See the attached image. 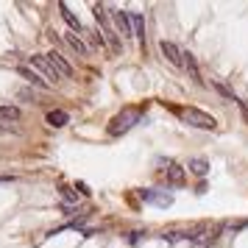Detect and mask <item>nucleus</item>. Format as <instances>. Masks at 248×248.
<instances>
[{
  "label": "nucleus",
  "instance_id": "obj_1",
  "mask_svg": "<svg viewBox=\"0 0 248 248\" xmlns=\"http://www.w3.org/2000/svg\"><path fill=\"white\" fill-rule=\"evenodd\" d=\"M137 123H142V109H137V106H125L120 112L112 117V123H109V137H120L125 131H131Z\"/></svg>",
  "mask_w": 248,
  "mask_h": 248
},
{
  "label": "nucleus",
  "instance_id": "obj_18",
  "mask_svg": "<svg viewBox=\"0 0 248 248\" xmlns=\"http://www.w3.org/2000/svg\"><path fill=\"white\" fill-rule=\"evenodd\" d=\"M240 112H243V117L248 120V103L246 101H240Z\"/></svg>",
  "mask_w": 248,
  "mask_h": 248
},
{
  "label": "nucleus",
  "instance_id": "obj_11",
  "mask_svg": "<svg viewBox=\"0 0 248 248\" xmlns=\"http://www.w3.org/2000/svg\"><path fill=\"white\" fill-rule=\"evenodd\" d=\"M47 125H53V128H62V125L70 123V114L64 112V109H53V112H47Z\"/></svg>",
  "mask_w": 248,
  "mask_h": 248
},
{
  "label": "nucleus",
  "instance_id": "obj_7",
  "mask_svg": "<svg viewBox=\"0 0 248 248\" xmlns=\"http://www.w3.org/2000/svg\"><path fill=\"white\" fill-rule=\"evenodd\" d=\"M112 20H114L117 31H120L123 36H134V31H131V14L120 12V9H112Z\"/></svg>",
  "mask_w": 248,
  "mask_h": 248
},
{
  "label": "nucleus",
  "instance_id": "obj_14",
  "mask_svg": "<svg viewBox=\"0 0 248 248\" xmlns=\"http://www.w3.org/2000/svg\"><path fill=\"white\" fill-rule=\"evenodd\" d=\"M67 45L76 50V53H81V56H90V45H84V39H81L78 34H67Z\"/></svg>",
  "mask_w": 248,
  "mask_h": 248
},
{
  "label": "nucleus",
  "instance_id": "obj_5",
  "mask_svg": "<svg viewBox=\"0 0 248 248\" xmlns=\"http://www.w3.org/2000/svg\"><path fill=\"white\" fill-rule=\"evenodd\" d=\"M162 56L168 59L170 64H176V67H184V50H181L179 45H173V42H165V39H162Z\"/></svg>",
  "mask_w": 248,
  "mask_h": 248
},
{
  "label": "nucleus",
  "instance_id": "obj_8",
  "mask_svg": "<svg viewBox=\"0 0 248 248\" xmlns=\"http://www.w3.org/2000/svg\"><path fill=\"white\" fill-rule=\"evenodd\" d=\"M140 198L156 203V206H170L173 203V195L170 192H156V190H140Z\"/></svg>",
  "mask_w": 248,
  "mask_h": 248
},
{
  "label": "nucleus",
  "instance_id": "obj_13",
  "mask_svg": "<svg viewBox=\"0 0 248 248\" xmlns=\"http://www.w3.org/2000/svg\"><path fill=\"white\" fill-rule=\"evenodd\" d=\"M131 31H134L137 39H145V20L140 12H131Z\"/></svg>",
  "mask_w": 248,
  "mask_h": 248
},
{
  "label": "nucleus",
  "instance_id": "obj_10",
  "mask_svg": "<svg viewBox=\"0 0 248 248\" xmlns=\"http://www.w3.org/2000/svg\"><path fill=\"white\" fill-rule=\"evenodd\" d=\"M165 176H168V181L170 184H184V170H181V165H176V162H165Z\"/></svg>",
  "mask_w": 248,
  "mask_h": 248
},
{
  "label": "nucleus",
  "instance_id": "obj_6",
  "mask_svg": "<svg viewBox=\"0 0 248 248\" xmlns=\"http://www.w3.org/2000/svg\"><path fill=\"white\" fill-rule=\"evenodd\" d=\"M45 59L50 62V64H53V70H56L62 78H70V76H73V67H70L67 62H64V56H62V53L50 50V53H45Z\"/></svg>",
  "mask_w": 248,
  "mask_h": 248
},
{
  "label": "nucleus",
  "instance_id": "obj_9",
  "mask_svg": "<svg viewBox=\"0 0 248 248\" xmlns=\"http://www.w3.org/2000/svg\"><path fill=\"white\" fill-rule=\"evenodd\" d=\"M17 73H20V76H23V78L28 81V84H34V87H39V90H47V87H50V84H47V81L42 78V76H39L36 70L25 67V64H20V67H17Z\"/></svg>",
  "mask_w": 248,
  "mask_h": 248
},
{
  "label": "nucleus",
  "instance_id": "obj_3",
  "mask_svg": "<svg viewBox=\"0 0 248 248\" xmlns=\"http://www.w3.org/2000/svg\"><path fill=\"white\" fill-rule=\"evenodd\" d=\"M95 20L101 23L103 42H109L112 47H120V42H117V34H114V28H112V23H109V17H106V9H103V6H95Z\"/></svg>",
  "mask_w": 248,
  "mask_h": 248
},
{
  "label": "nucleus",
  "instance_id": "obj_12",
  "mask_svg": "<svg viewBox=\"0 0 248 248\" xmlns=\"http://www.w3.org/2000/svg\"><path fill=\"white\" fill-rule=\"evenodd\" d=\"M59 12H62V17H64V23H67L70 28H73V31H78V36L84 34V28H81L78 17H76V14H73V12L67 9V3H59Z\"/></svg>",
  "mask_w": 248,
  "mask_h": 248
},
{
  "label": "nucleus",
  "instance_id": "obj_4",
  "mask_svg": "<svg viewBox=\"0 0 248 248\" xmlns=\"http://www.w3.org/2000/svg\"><path fill=\"white\" fill-rule=\"evenodd\" d=\"M31 67H36L39 73H42V78H47V84L50 81H59L62 76H59L56 70H53V64L45 59V53H36V56H31Z\"/></svg>",
  "mask_w": 248,
  "mask_h": 248
},
{
  "label": "nucleus",
  "instance_id": "obj_2",
  "mask_svg": "<svg viewBox=\"0 0 248 248\" xmlns=\"http://www.w3.org/2000/svg\"><path fill=\"white\" fill-rule=\"evenodd\" d=\"M176 114H179L184 123L195 125V128H209V131H212L215 125H217L212 114L201 112V109H192V106H176Z\"/></svg>",
  "mask_w": 248,
  "mask_h": 248
},
{
  "label": "nucleus",
  "instance_id": "obj_17",
  "mask_svg": "<svg viewBox=\"0 0 248 248\" xmlns=\"http://www.w3.org/2000/svg\"><path fill=\"white\" fill-rule=\"evenodd\" d=\"M62 195H64V198H67L70 203H76V201H78V195H73V192H70L67 187H62Z\"/></svg>",
  "mask_w": 248,
  "mask_h": 248
},
{
  "label": "nucleus",
  "instance_id": "obj_16",
  "mask_svg": "<svg viewBox=\"0 0 248 248\" xmlns=\"http://www.w3.org/2000/svg\"><path fill=\"white\" fill-rule=\"evenodd\" d=\"M190 170L195 176H206L209 173V162L206 159H190Z\"/></svg>",
  "mask_w": 248,
  "mask_h": 248
},
{
  "label": "nucleus",
  "instance_id": "obj_15",
  "mask_svg": "<svg viewBox=\"0 0 248 248\" xmlns=\"http://www.w3.org/2000/svg\"><path fill=\"white\" fill-rule=\"evenodd\" d=\"M0 117H3V120H20V117H23V112H20L17 106H9V103H0Z\"/></svg>",
  "mask_w": 248,
  "mask_h": 248
}]
</instances>
